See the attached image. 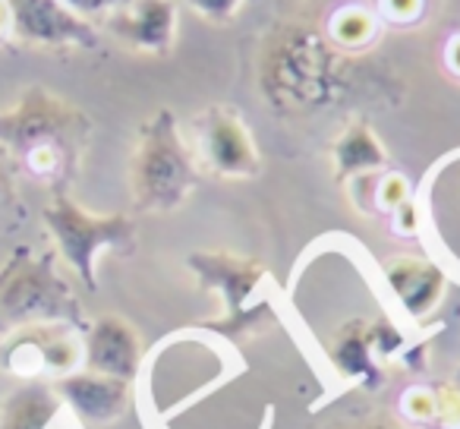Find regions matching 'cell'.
<instances>
[{
	"instance_id": "1",
	"label": "cell",
	"mask_w": 460,
	"mask_h": 429,
	"mask_svg": "<svg viewBox=\"0 0 460 429\" xmlns=\"http://www.w3.org/2000/svg\"><path fill=\"white\" fill-rule=\"evenodd\" d=\"M89 133V117L41 85H29L7 111H0V152L51 183L76 171Z\"/></svg>"
},
{
	"instance_id": "17",
	"label": "cell",
	"mask_w": 460,
	"mask_h": 429,
	"mask_svg": "<svg viewBox=\"0 0 460 429\" xmlns=\"http://www.w3.org/2000/svg\"><path fill=\"white\" fill-rule=\"evenodd\" d=\"M435 426L432 429H460V370L441 385H435Z\"/></svg>"
},
{
	"instance_id": "2",
	"label": "cell",
	"mask_w": 460,
	"mask_h": 429,
	"mask_svg": "<svg viewBox=\"0 0 460 429\" xmlns=\"http://www.w3.org/2000/svg\"><path fill=\"white\" fill-rule=\"evenodd\" d=\"M79 319L83 309L66 278L58 272V253L16 246L0 265V335L45 322L79 326Z\"/></svg>"
},
{
	"instance_id": "4",
	"label": "cell",
	"mask_w": 460,
	"mask_h": 429,
	"mask_svg": "<svg viewBox=\"0 0 460 429\" xmlns=\"http://www.w3.org/2000/svg\"><path fill=\"white\" fill-rule=\"evenodd\" d=\"M45 228L51 231L60 259L79 275L89 290L98 288V256L104 250H129L136 240V225L127 215H95L83 209L64 190H54L51 202L45 205Z\"/></svg>"
},
{
	"instance_id": "23",
	"label": "cell",
	"mask_w": 460,
	"mask_h": 429,
	"mask_svg": "<svg viewBox=\"0 0 460 429\" xmlns=\"http://www.w3.org/2000/svg\"><path fill=\"white\" fill-rule=\"evenodd\" d=\"M64 7H70L76 16H83V20H92V16H104L111 13V10L120 7V0H60Z\"/></svg>"
},
{
	"instance_id": "15",
	"label": "cell",
	"mask_w": 460,
	"mask_h": 429,
	"mask_svg": "<svg viewBox=\"0 0 460 429\" xmlns=\"http://www.w3.org/2000/svg\"><path fill=\"white\" fill-rule=\"evenodd\" d=\"M334 165H338V177H363L378 167L388 165V152L378 142V136L369 130V123H350L334 142Z\"/></svg>"
},
{
	"instance_id": "5",
	"label": "cell",
	"mask_w": 460,
	"mask_h": 429,
	"mask_svg": "<svg viewBox=\"0 0 460 429\" xmlns=\"http://www.w3.org/2000/svg\"><path fill=\"white\" fill-rule=\"evenodd\" d=\"M190 269L202 278L205 288L221 294L224 313L215 322L217 332L224 335L250 332L262 319L265 309H269V303H265L269 272L256 259L234 256V253H192Z\"/></svg>"
},
{
	"instance_id": "18",
	"label": "cell",
	"mask_w": 460,
	"mask_h": 429,
	"mask_svg": "<svg viewBox=\"0 0 460 429\" xmlns=\"http://www.w3.org/2000/svg\"><path fill=\"white\" fill-rule=\"evenodd\" d=\"M378 13L394 26H410V22L422 20L426 0H378Z\"/></svg>"
},
{
	"instance_id": "14",
	"label": "cell",
	"mask_w": 460,
	"mask_h": 429,
	"mask_svg": "<svg viewBox=\"0 0 460 429\" xmlns=\"http://www.w3.org/2000/svg\"><path fill=\"white\" fill-rule=\"evenodd\" d=\"M64 401L41 382L22 385L0 407V429H58Z\"/></svg>"
},
{
	"instance_id": "20",
	"label": "cell",
	"mask_w": 460,
	"mask_h": 429,
	"mask_svg": "<svg viewBox=\"0 0 460 429\" xmlns=\"http://www.w3.org/2000/svg\"><path fill=\"white\" fill-rule=\"evenodd\" d=\"M16 209V177L13 165L4 152H0V221L7 219L10 211Z\"/></svg>"
},
{
	"instance_id": "3",
	"label": "cell",
	"mask_w": 460,
	"mask_h": 429,
	"mask_svg": "<svg viewBox=\"0 0 460 429\" xmlns=\"http://www.w3.org/2000/svg\"><path fill=\"white\" fill-rule=\"evenodd\" d=\"M133 199L146 211H173L196 186V167L171 111H155L139 130L129 165Z\"/></svg>"
},
{
	"instance_id": "10",
	"label": "cell",
	"mask_w": 460,
	"mask_h": 429,
	"mask_svg": "<svg viewBox=\"0 0 460 429\" xmlns=\"http://www.w3.org/2000/svg\"><path fill=\"white\" fill-rule=\"evenodd\" d=\"M54 391L85 423H111L127 414L129 407V382L98 376V372L89 370H76L70 376H60Z\"/></svg>"
},
{
	"instance_id": "26",
	"label": "cell",
	"mask_w": 460,
	"mask_h": 429,
	"mask_svg": "<svg viewBox=\"0 0 460 429\" xmlns=\"http://www.w3.org/2000/svg\"><path fill=\"white\" fill-rule=\"evenodd\" d=\"M344 429H403V426H397L394 420H366V423H357V426H344Z\"/></svg>"
},
{
	"instance_id": "19",
	"label": "cell",
	"mask_w": 460,
	"mask_h": 429,
	"mask_svg": "<svg viewBox=\"0 0 460 429\" xmlns=\"http://www.w3.org/2000/svg\"><path fill=\"white\" fill-rule=\"evenodd\" d=\"M378 205H382L385 211H394L397 205H403L410 199V183L403 174H385L382 180H378Z\"/></svg>"
},
{
	"instance_id": "11",
	"label": "cell",
	"mask_w": 460,
	"mask_h": 429,
	"mask_svg": "<svg viewBox=\"0 0 460 429\" xmlns=\"http://www.w3.org/2000/svg\"><path fill=\"white\" fill-rule=\"evenodd\" d=\"M401 344V332L391 322H353L334 341V366L350 379H369L376 385V353L388 357Z\"/></svg>"
},
{
	"instance_id": "6",
	"label": "cell",
	"mask_w": 460,
	"mask_h": 429,
	"mask_svg": "<svg viewBox=\"0 0 460 429\" xmlns=\"http://www.w3.org/2000/svg\"><path fill=\"white\" fill-rule=\"evenodd\" d=\"M85 347L76 328L66 322H45V326H26L7 335L0 347V363L16 376H70L83 363Z\"/></svg>"
},
{
	"instance_id": "22",
	"label": "cell",
	"mask_w": 460,
	"mask_h": 429,
	"mask_svg": "<svg viewBox=\"0 0 460 429\" xmlns=\"http://www.w3.org/2000/svg\"><path fill=\"white\" fill-rule=\"evenodd\" d=\"M391 221H394V231L397 234L410 237V234L420 231V205H416L413 199H407V202L397 205V209L391 211Z\"/></svg>"
},
{
	"instance_id": "7",
	"label": "cell",
	"mask_w": 460,
	"mask_h": 429,
	"mask_svg": "<svg viewBox=\"0 0 460 429\" xmlns=\"http://www.w3.org/2000/svg\"><path fill=\"white\" fill-rule=\"evenodd\" d=\"M13 35L41 48H95L98 32L60 0H7Z\"/></svg>"
},
{
	"instance_id": "16",
	"label": "cell",
	"mask_w": 460,
	"mask_h": 429,
	"mask_svg": "<svg viewBox=\"0 0 460 429\" xmlns=\"http://www.w3.org/2000/svg\"><path fill=\"white\" fill-rule=\"evenodd\" d=\"M332 39L341 48H363L376 39V16L363 7H347L332 20Z\"/></svg>"
},
{
	"instance_id": "8",
	"label": "cell",
	"mask_w": 460,
	"mask_h": 429,
	"mask_svg": "<svg viewBox=\"0 0 460 429\" xmlns=\"http://www.w3.org/2000/svg\"><path fill=\"white\" fill-rule=\"evenodd\" d=\"M199 146L208 167L221 177H256L262 167L252 133L240 114L227 108L205 111L199 121Z\"/></svg>"
},
{
	"instance_id": "25",
	"label": "cell",
	"mask_w": 460,
	"mask_h": 429,
	"mask_svg": "<svg viewBox=\"0 0 460 429\" xmlns=\"http://www.w3.org/2000/svg\"><path fill=\"white\" fill-rule=\"evenodd\" d=\"M7 35H13V26H10V7H7V0H0V41L7 39Z\"/></svg>"
},
{
	"instance_id": "9",
	"label": "cell",
	"mask_w": 460,
	"mask_h": 429,
	"mask_svg": "<svg viewBox=\"0 0 460 429\" xmlns=\"http://www.w3.org/2000/svg\"><path fill=\"white\" fill-rule=\"evenodd\" d=\"M85 370L98 376L133 382L142 366V341L139 332L123 316H102L85 332Z\"/></svg>"
},
{
	"instance_id": "21",
	"label": "cell",
	"mask_w": 460,
	"mask_h": 429,
	"mask_svg": "<svg viewBox=\"0 0 460 429\" xmlns=\"http://www.w3.org/2000/svg\"><path fill=\"white\" fill-rule=\"evenodd\" d=\"M186 4H190L199 16H205V20L224 22V20H230V16L237 13L243 0H186Z\"/></svg>"
},
{
	"instance_id": "13",
	"label": "cell",
	"mask_w": 460,
	"mask_h": 429,
	"mask_svg": "<svg viewBox=\"0 0 460 429\" xmlns=\"http://www.w3.org/2000/svg\"><path fill=\"white\" fill-rule=\"evenodd\" d=\"M111 26L139 51L167 54L177 35V13L171 0H133Z\"/></svg>"
},
{
	"instance_id": "24",
	"label": "cell",
	"mask_w": 460,
	"mask_h": 429,
	"mask_svg": "<svg viewBox=\"0 0 460 429\" xmlns=\"http://www.w3.org/2000/svg\"><path fill=\"white\" fill-rule=\"evenodd\" d=\"M445 64L454 76H460V35H451V41L445 45Z\"/></svg>"
},
{
	"instance_id": "12",
	"label": "cell",
	"mask_w": 460,
	"mask_h": 429,
	"mask_svg": "<svg viewBox=\"0 0 460 429\" xmlns=\"http://www.w3.org/2000/svg\"><path fill=\"white\" fill-rule=\"evenodd\" d=\"M385 282H388L394 300L403 307V313L413 316V319L432 313L445 297V272L420 256L388 259L385 263Z\"/></svg>"
}]
</instances>
